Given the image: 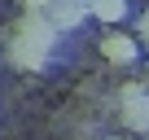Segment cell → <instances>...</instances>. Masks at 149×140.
Returning <instances> with one entry per match:
<instances>
[{"instance_id":"cell-6","label":"cell","mask_w":149,"mask_h":140,"mask_svg":"<svg viewBox=\"0 0 149 140\" xmlns=\"http://www.w3.org/2000/svg\"><path fill=\"white\" fill-rule=\"evenodd\" d=\"M136 31H140V35H145V40H149V13H145V18H140V26H136Z\"/></svg>"},{"instance_id":"cell-5","label":"cell","mask_w":149,"mask_h":140,"mask_svg":"<svg viewBox=\"0 0 149 140\" xmlns=\"http://www.w3.org/2000/svg\"><path fill=\"white\" fill-rule=\"evenodd\" d=\"M88 9H92V18H101V22H118V18L127 13V0H88Z\"/></svg>"},{"instance_id":"cell-3","label":"cell","mask_w":149,"mask_h":140,"mask_svg":"<svg viewBox=\"0 0 149 140\" xmlns=\"http://www.w3.org/2000/svg\"><path fill=\"white\" fill-rule=\"evenodd\" d=\"M84 9H88V0H53L48 22H53V26H74V22L84 18Z\"/></svg>"},{"instance_id":"cell-4","label":"cell","mask_w":149,"mask_h":140,"mask_svg":"<svg viewBox=\"0 0 149 140\" xmlns=\"http://www.w3.org/2000/svg\"><path fill=\"white\" fill-rule=\"evenodd\" d=\"M123 123H127L132 131H149V96L123 101Z\"/></svg>"},{"instance_id":"cell-2","label":"cell","mask_w":149,"mask_h":140,"mask_svg":"<svg viewBox=\"0 0 149 140\" xmlns=\"http://www.w3.org/2000/svg\"><path fill=\"white\" fill-rule=\"evenodd\" d=\"M101 57L114 61V66H132L136 61V40L132 35H105L101 40Z\"/></svg>"},{"instance_id":"cell-1","label":"cell","mask_w":149,"mask_h":140,"mask_svg":"<svg viewBox=\"0 0 149 140\" xmlns=\"http://www.w3.org/2000/svg\"><path fill=\"white\" fill-rule=\"evenodd\" d=\"M53 35H57V26H53L48 18L26 13V18L18 22L13 44H9L13 66H22V70H40V66H44V57H48V48H53Z\"/></svg>"}]
</instances>
